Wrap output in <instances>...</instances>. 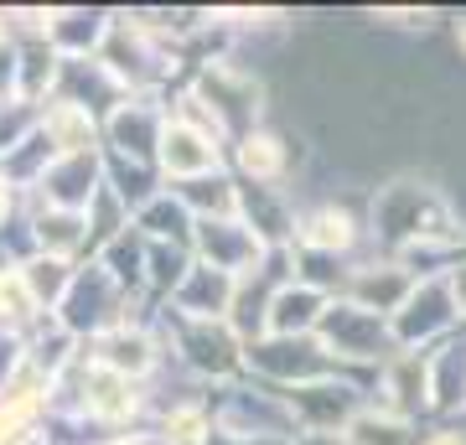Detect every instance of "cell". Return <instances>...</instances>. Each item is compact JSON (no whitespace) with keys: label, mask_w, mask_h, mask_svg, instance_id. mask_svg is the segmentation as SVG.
<instances>
[{"label":"cell","mask_w":466,"mask_h":445,"mask_svg":"<svg viewBox=\"0 0 466 445\" xmlns=\"http://www.w3.org/2000/svg\"><path fill=\"white\" fill-rule=\"evenodd\" d=\"M311 238H317V244H348V217L342 213H321Z\"/></svg>","instance_id":"obj_1"},{"label":"cell","mask_w":466,"mask_h":445,"mask_svg":"<svg viewBox=\"0 0 466 445\" xmlns=\"http://www.w3.org/2000/svg\"><path fill=\"white\" fill-rule=\"evenodd\" d=\"M461 47H466V26H461Z\"/></svg>","instance_id":"obj_2"}]
</instances>
